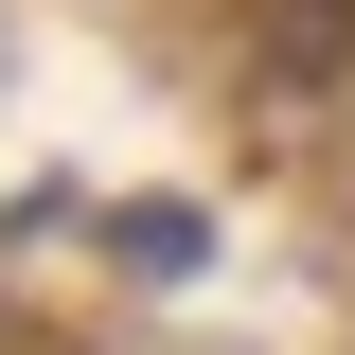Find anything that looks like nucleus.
I'll list each match as a JSON object with an SVG mask.
<instances>
[{
	"instance_id": "obj_1",
	"label": "nucleus",
	"mask_w": 355,
	"mask_h": 355,
	"mask_svg": "<svg viewBox=\"0 0 355 355\" xmlns=\"http://www.w3.org/2000/svg\"><path fill=\"white\" fill-rule=\"evenodd\" d=\"M284 36H302V53H338V0H284Z\"/></svg>"
}]
</instances>
